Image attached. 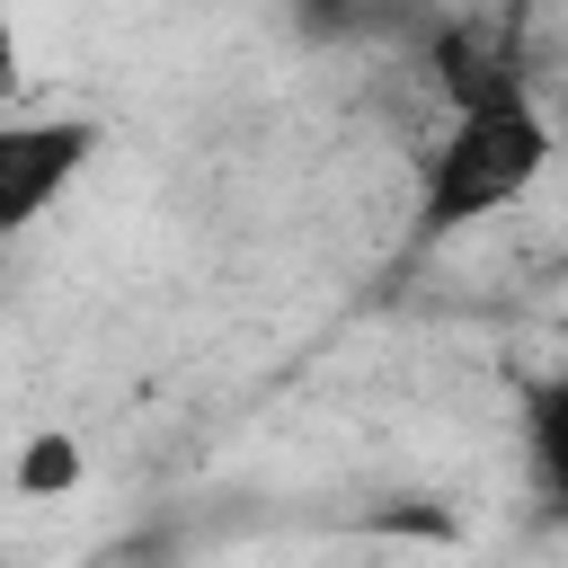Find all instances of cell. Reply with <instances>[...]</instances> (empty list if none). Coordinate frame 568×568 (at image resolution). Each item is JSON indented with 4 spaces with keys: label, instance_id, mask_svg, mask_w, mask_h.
Returning a JSON list of instances; mask_svg holds the SVG:
<instances>
[{
    "label": "cell",
    "instance_id": "6da1fadb",
    "mask_svg": "<svg viewBox=\"0 0 568 568\" xmlns=\"http://www.w3.org/2000/svg\"><path fill=\"white\" fill-rule=\"evenodd\" d=\"M550 160H559V115L541 106L532 80H506V89L453 106L417 169V222H408L417 248H444V240L515 213L550 178Z\"/></svg>",
    "mask_w": 568,
    "mask_h": 568
},
{
    "label": "cell",
    "instance_id": "52a82bcc",
    "mask_svg": "<svg viewBox=\"0 0 568 568\" xmlns=\"http://www.w3.org/2000/svg\"><path fill=\"white\" fill-rule=\"evenodd\" d=\"M559 133H568V115H559ZM559 151H568V142H559Z\"/></svg>",
    "mask_w": 568,
    "mask_h": 568
},
{
    "label": "cell",
    "instance_id": "7a4b0ae2",
    "mask_svg": "<svg viewBox=\"0 0 568 568\" xmlns=\"http://www.w3.org/2000/svg\"><path fill=\"white\" fill-rule=\"evenodd\" d=\"M98 142H106L98 115H0V240L36 231L62 204V186H80Z\"/></svg>",
    "mask_w": 568,
    "mask_h": 568
},
{
    "label": "cell",
    "instance_id": "277c9868",
    "mask_svg": "<svg viewBox=\"0 0 568 568\" xmlns=\"http://www.w3.org/2000/svg\"><path fill=\"white\" fill-rule=\"evenodd\" d=\"M80 479H89V444H80L71 426H36V435L9 453V488H18V497H36V506L71 497Z\"/></svg>",
    "mask_w": 568,
    "mask_h": 568
},
{
    "label": "cell",
    "instance_id": "8992f818",
    "mask_svg": "<svg viewBox=\"0 0 568 568\" xmlns=\"http://www.w3.org/2000/svg\"><path fill=\"white\" fill-rule=\"evenodd\" d=\"M382 532H426V541H453V515L444 506H390Z\"/></svg>",
    "mask_w": 568,
    "mask_h": 568
},
{
    "label": "cell",
    "instance_id": "5b68a950",
    "mask_svg": "<svg viewBox=\"0 0 568 568\" xmlns=\"http://www.w3.org/2000/svg\"><path fill=\"white\" fill-rule=\"evenodd\" d=\"M18 80H27V36H18V9L0 0V115H9V98H18Z\"/></svg>",
    "mask_w": 568,
    "mask_h": 568
},
{
    "label": "cell",
    "instance_id": "3957f363",
    "mask_svg": "<svg viewBox=\"0 0 568 568\" xmlns=\"http://www.w3.org/2000/svg\"><path fill=\"white\" fill-rule=\"evenodd\" d=\"M524 470L550 515H568V373H541L524 390Z\"/></svg>",
    "mask_w": 568,
    "mask_h": 568
}]
</instances>
